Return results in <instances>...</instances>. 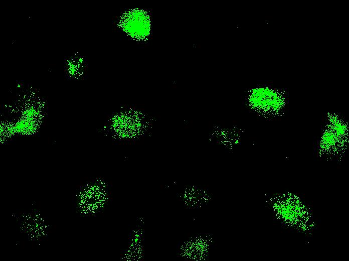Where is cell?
<instances>
[{
  "label": "cell",
  "instance_id": "obj_1",
  "mask_svg": "<svg viewBox=\"0 0 349 261\" xmlns=\"http://www.w3.org/2000/svg\"><path fill=\"white\" fill-rule=\"evenodd\" d=\"M287 95L280 89L264 87L253 91L251 102L272 116L283 114L287 103Z\"/></svg>",
  "mask_w": 349,
  "mask_h": 261
},
{
  "label": "cell",
  "instance_id": "obj_2",
  "mask_svg": "<svg viewBox=\"0 0 349 261\" xmlns=\"http://www.w3.org/2000/svg\"><path fill=\"white\" fill-rule=\"evenodd\" d=\"M346 123L337 114H329L323 123L318 135V146L323 149L341 147L346 142Z\"/></svg>",
  "mask_w": 349,
  "mask_h": 261
}]
</instances>
